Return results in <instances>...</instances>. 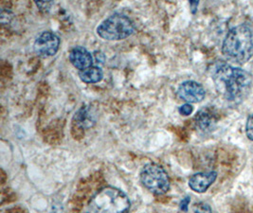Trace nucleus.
<instances>
[{"label":"nucleus","mask_w":253,"mask_h":213,"mask_svg":"<svg viewBox=\"0 0 253 213\" xmlns=\"http://www.w3.org/2000/svg\"><path fill=\"white\" fill-rule=\"evenodd\" d=\"M211 73L215 87L225 100L240 103L250 94L253 86V76L250 72L226 63H217Z\"/></svg>","instance_id":"1"},{"label":"nucleus","mask_w":253,"mask_h":213,"mask_svg":"<svg viewBox=\"0 0 253 213\" xmlns=\"http://www.w3.org/2000/svg\"><path fill=\"white\" fill-rule=\"evenodd\" d=\"M222 52L231 62L243 65L253 55V34L248 25H239L231 29L227 34Z\"/></svg>","instance_id":"2"},{"label":"nucleus","mask_w":253,"mask_h":213,"mask_svg":"<svg viewBox=\"0 0 253 213\" xmlns=\"http://www.w3.org/2000/svg\"><path fill=\"white\" fill-rule=\"evenodd\" d=\"M130 206V200L124 191L106 187L93 196L87 213H129Z\"/></svg>","instance_id":"3"},{"label":"nucleus","mask_w":253,"mask_h":213,"mask_svg":"<svg viewBox=\"0 0 253 213\" xmlns=\"http://www.w3.org/2000/svg\"><path fill=\"white\" fill-rule=\"evenodd\" d=\"M135 31L133 22L124 14H114L106 18L97 28V34L107 41H119L132 35Z\"/></svg>","instance_id":"4"},{"label":"nucleus","mask_w":253,"mask_h":213,"mask_svg":"<svg viewBox=\"0 0 253 213\" xmlns=\"http://www.w3.org/2000/svg\"><path fill=\"white\" fill-rule=\"evenodd\" d=\"M142 185L154 194L162 195L170 189V178L166 170L158 164L149 163L140 171Z\"/></svg>","instance_id":"5"},{"label":"nucleus","mask_w":253,"mask_h":213,"mask_svg":"<svg viewBox=\"0 0 253 213\" xmlns=\"http://www.w3.org/2000/svg\"><path fill=\"white\" fill-rule=\"evenodd\" d=\"M60 46V39L57 35L51 32H44L35 40L34 48L38 56L47 58L57 53Z\"/></svg>","instance_id":"6"},{"label":"nucleus","mask_w":253,"mask_h":213,"mask_svg":"<svg viewBox=\"0 0 253 213\" xmlns=\"http://www.w3.org/2000/svg\"><path fill=\"white\" fill-rule=\"evenodd\" d=\"M178 97L188 103L200 102L206 95L204 87L195 81H187L180 85L177 90Z\"/></svg>","instance_id":"7"},{"label":"nucleus","mask_w":253,"mask_h":213,"mask_svg":"<svg viewBox=\"0 0 253 213\" xmlns=\"http://www.w3.org/2000/svg\"><path fill=\"white\" fill-rule=\"evenodd\" d=\"M218 122V114L211 107L201 109L196 114V127L203 133L211 132Z\"/></svg>","instance_id":"8"},{"label":"nucleus","mask_w":253,"mask_h":213,"mask_svg":"<svg viewBox=\"0 0 253 213\" xmlns=\"http://www.w3.org/2000/svg\"><path fill=\"white\" fill-rule=\"evenodd\" d=\"M69 61L74 68L83 71L92 67L93 57L86 48L75 46L69 53Z\"/></svg>","instance_id":"9"},{"label":"nucleus","mask_w":253,"mask_h":213,"mask_svg":"<svg viewBox=\"0 0 253 213\" xmlns=\"http://www.w3.org/2000/svg\"><path fill=\"white\" fill-rule=\"evenodd\" d=\"M217 173L215 171L199 172L194 174L189 180L190 188L196 192L203 193L214 183L216 180Z\"/></svg>","instance_id":"10"},{"label":"nucleus","mask_w":253,"mask_h":213,"mask_svg":"<svg viewBox=\"0 0 253 213\" xmlns=\"http://www.w3.org/2000/svg\"><path fill=\"white\" fill-rule=\"evenodd\" d=\"M80 79L85 84H96L103 80L104 72L98 67H91L85 70L80 71Z\"/></svg>","instance_id":"11"},{"label":"nucleus","mask_w":253,"mask_h":213,"mask_svg":"<svg viewBox=\"0 0 253 213\" xmlns=\"http://www.w3.org/2000/svg\"><path fill=\"white\" fill-rule=\"evenodd\" d=\"M76 122L82 128H89L95 124L94 117L85 108H82L80 111L76 114Z\"/></svg>","instance_id":"12"},{"label":"nucleus","mask_w":253,"mask_h":213,"mask_svg":"<svg viewBox=\"0 0 253 213\" xmlns=\"http://www.w3.org/2000/svg\"><path fill=\"white\" fill-rule=\"evenodd\" d=\"M246 133L248 137L253 141V115L250 116V118L247 121L246 125Z\"/></svg>","instance_id":"13"},{"label":"nucleus","mask_w":253,"mask_h":213,"mask_svg":"<svg viewBox=\"0 0 253 213\" xmlns=\"http://www.w3.org/2000/svg\"><path fill=\"white\" fill-rule=\"evenodd\" d=\"M195 213H211V211L210 209V207L206 205V204H203V203H200V204H197L195 206Z\"/></svg>","instance_id":"14"},{"label":"nucleus","mask_w":253,"mask_h":213,"mask_svg":"<svg viewBox=\"0 0 253 213\" xmlns=\"http://www.w3.org/2000/svg\"><path fill=\"white\" fill-rule=\"evenodd\" d=\"M193 111H194V107L190 103H186L179 107V113L183 116H189L193 113Z\"/></svg>","instance_id":"15"},{"label":"nucleus","mask_w":253,"mask_h":213,"mask_svg":"<svg viewBox=\"0 0 253 213\" xmlns=\"http://www.w3.org/2000/svg\"><path fill=\"white\" fill-rule=\"evenodd\" d=\"M190 202H191L190 197H185L184 199L180 203V209H181V211L187 212V211H188V206H189Z\"/></svg>","instance_id":"16"}]
</instances>
